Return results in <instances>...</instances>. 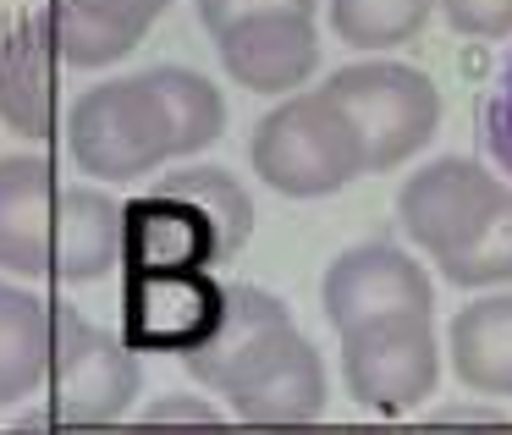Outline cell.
Here are the masks:
<instances>
[{"mask_svg": "<svg viewBox=\"0 0 512 435\" xmlns=\"http://www.w3.org/2000/svg\"><path fill=\"white\" fill-rule=\"evenodd\" d=\"M122 265V204L61 182L39 155H0V270L28 281H100Z\"/></svg>", "mask_w": 512, "mask_h": 435, "instance_id": "1", "label": "cell"}, {"mask_svg": "<svg viewBox=\"0 0 512 435\" xmlns=\"http://www.w3.org/2000/svg\"><path fill=\"white\" fill-rule=\"evenodd\" d=\"M397 221L452 287L512 281V188L468 155L419 166L397 193Z\"/></svg>", "mask_w": 512, "mask_h": 435, "instance_id": "2", "label": "cell"}, {"mask_svg": "<svg viewBox=\"0 0 512 435\" xmlns=\"http://www.w3.org/2000/svg\"><path fill=\"white\" fill-rule=\"evenodd\" d=\"M248 166L265 177V188L287 199H325V193H342L353 177H364V144L331 94L303 89L254 122Z\"/></svg>", "mask_w": 512, "mask_h": 435, "instance_id": "3", "label": "cell"}, {"mask_svg": "<svg viewBox=\"0 0 512 435\" xmlns=\"http://www.w3.org/2000/svg\"><path fill=\"white\" fill-rule=\"evenodd\" d=\"M61 144H67L72 166L83 177H100V182L149 177V171H160L177 155L171 111L149 72L105 78L89 94H78L67 105V116H61Z\"/></svg>", "mask_w": 512, "mask_h": 435, "instance_id": "4", "label": "cell"}, {"mask_svg": "<svg viewBox=\"0 0 512 435\" xmlns=\"http://www.w3.org/2000/svg\"><path fill=\"white\" fill-rule=\"evenodd\" d=\"M50 402L67 430H100L133 413L138 391H144V369H138V347L122 331L83 320L72 303H50Z\"/></svg>", "mask_w": 512, "mask_h": 435, "instance_id": "5", "label": "cell"}, {"mask_svg": "<svg viewBox=\"0 0 512 435\" xmlns=\"http://www.w3.org/2000/svg\"><path fill=\"white\" fill-rule=\"evenodd\" d=\"M320 89L353 122L364 144V171H397L441 127V89L408 61H347Z\"/></svg>", "mask_w": 512, "mask_h": 435, "instance_id": "6", "label": "cell"}, {"mask_svg": "<svg viewBox=\"0 0 512 435\" xmlns=\"http://www.w3.org/2000/svg\"><path fill=\"white\" fill-rule=\"evenodd\" d=\"M342 380L375 413H408L441 386V342L430 314H380L342 331Z\"/></svg>", "mask_w": 512, "mask_h": 435, "instance_id": "7", "label": "cell"}, {"mask_svg": "<svg viewBox=\"0 0 512 435\" xmlns=\"http://www.w3.org/2000/svg\"><path fill=\"white\" fill-rule=\"evenodd\" d=\"M226 287L210 270H127L122 287V336L138 353L188 358L221 320Z\"/></svg>", "mask_w": 512, "mask_h": 435, "instance_id": "8", "label": "cell"}, {"mask_svg": "<svg viewBox=\"0 0 512 435\" xmlns=\"http://www.w3.org/2000/svg\"><path fill=\"white\" fill-rule=\"evenodd\" d=\"M221 397L232 402V413L254 430H303L325 413L331 397V375L325 358L314 353V342L303 331H287L270 353H259L243 375H232L221 386Z\"/></svg>", "mask_w": 512, "mask_h": 435, "instance_id": "9", "label": "cell"}, {"mask_svg": "<svg viewBox=\"0 0 512 435\" xmlns=\"http://www.w3.org/2000/svg\"><path fill=\"white\" fill-rule=\"evenodd\" d=\"M320 303H325V320L336 331H347V325L380 320V314H430L435 281L397 243H358V248H342L331 259Z\"/></svg>", "mask_w": 512, "mask_h": 435, "instance_id": "10", "label": "cell"}, {"mask_svg": "<svg viewBox=\"0 0 512 435\" xmlns=\"http://www.w3.org/2000/svg\"><path fill=\"white\" fill-rule=\"evenodd\" d=\"M61 100H67V61L45 12H28L0 34V122L23 138H56L67 116Z\"/></svg>", "mask_w": 512, "mask_h": 435, "instance_id": "11", "label": "cell"}, {"mask_svg": "<svg viewBox=\"0 0 512 435\" xmlns=\"http://www.w3.org/2000/svg\"><path fill=\"white\" fill-rule=\"evenodd\" d=\"M221 67L232 83L254 94H292L320 67V34L314 12H259L215 34Z\"/></svg>", "mask_w": 512, "mask_h": 435, "instance_id": "12", "label": "cell"}, {"mask_svg": "<svg viewBox=\"0 0 512 435\" xmlns=\"http://www.w3.org/2000/svg\"><path fill=\"white\" fill-rule=\"evenodd\" d=\"M122 265L127 270H210L221 265L215 226L188 199L149 188L144 199L122 204Z\"/></svg>", "mask_w": 512, "mask_h": 435, "instance_id": "13", "label": "cell"}, {"mask_svg": "<svg viewBox=\"0 0 512 435\" xmlns=\"http://www.w3.org/2000/svg\"><path fill=\"white\" fill-rule=\"evenodd\" d=\"M287 331H298L292 314H287V303H281L276 292H265V287L237 281V287H226V298H221V320H215V331L204 336L182 364H188V375L199 380V386L221 391L226 380L243 375L259 353H270Z\"/></svg>", "mask_w": 512, "mask_h": 435, "instance_id": "14", "label": "cell"}, {"mask_svg": "<svg viewBox=\"0 0 512 435\" xmlns=\"http://www.w3.org/2000/svg\"><path fill=\"white\" fill-rule=\"evenodd\" d=\"M171 0H45V23L67 67H111L149 34Z\"/></svg>", "mask_w": 512, "mask_h": 435, "instance_id": "15", "label": "cell"}, {"mask_svg": "<svg viewBox=\"0 0 512 435\" xmlns=\"http://www.w3.org/2000/svg\"><path fill=\"white\" fill-rule=\"evenodd\" d=\"M446 353L474 397H512V292L463 303L446 325Z\"/></svg>", "mask_w": 512, "mask_h": 435, "instance_id": "16", "label": "cell"}, {"mask_svg": "<svg viewBox=\"0 0 512 435\" xmlns=\"http://www.w3.org/2000/svg\"><path fill=\"white\" fill-rule=\"evenodd\" d=\"M50 375V303L0 281V408L34 397Z\"/></svg>", "mask_w": 512, "mask_h": 435, "instance_id": "17", "label": "cell"}, {"mask_svg": "<svg viewBox=\"0 0 512 435\" xmlns=\"http://www.w3.org/2000/svg\"><path fill=\"white\" fill-rule=\"evenodd\" d=\"M155 188L188 199L193 210H199L204 221L215 226L221 265L243 254V243L254 237V199H248V188L232 177V171H221V166H188V171H177V177H160Z\"/></svg>", "mask_w": 512, "mask_h": 435, "instance_id": "18", "label": "cell"}, {"mask_svg": "<svg viewBox=\"0 0 512 435\" xmlns=\"http://www.w3.org/2000/svg\"><path fill=\"white\" fill-rule=\"evenodd\" d=\"M160 100L171 111V133H177V155H193V149L215 144L226 127V100L204 72L193 67H149Z\"/></svg>", "mask_w": 512, "mask_h": 435, "instance_id": "19", "label": "cell"}, {"mask_svg": "<svg viewBox=\"0 0 512 435\" xmlns=\"http://www.w3.org/2000/svg\"><path fill=\"white\" fill-rule=\"evenodd\" d=\"M325 6H331L336 39L358 50L408 45L435 12V0H325Z\"/></svg>", "mask_w": 512, "mask_h": 435, "instance_id": "20", "label": "cell"}, {"mask_svg": "<svg viewBox=\"0 0 512 435\" xmlns=\"http://www.w3.org/2000/svg\"><path fill=\"white\" fill-rule=\"evenodd\" d=\"M133 435H232L221 424V413L210 402H193V397H160L144 408V419L133 424Z\"/></svg>", "mask_w": 512, "mask_h": 435, "instance_id": "21", "label": "cell"}, {"mask_svg": "<svg viewBox=\"0 0 512 435\" xmlns=\"http://www.w3.org/2000/svg\"><path fill=\"white\" fill-rule=\"evenodd\" d=\"M479 138H485L490 160L512 177V56H507V67H501L496 89H490L485 111H479Z\"/></svg>", "mask_w": 512, "mask_h": 435, "instance_id": "22", "label": "cell"}, {"mask_svg": "<svg viewBox=\"0 0 512 435\" xmlns=\"http://www.w3.org/2000/svg\"><path fill=\"white\" fill-rule=\"evenodd\" d=\"M441 17L463 39H507L512 34V0H435Z\"/></svg>", "mask_w": 512, "mask_h": 435, "instance_id": "23", "label": "cell"}, {"mask_svg": "<svg viewBox=\"0 0 512 435\" xmlns=\"http://www.w3.org/2000/svg\"><path fill=\"white\" fill-rule=\"evenodd\" d=\"M320 0H199V23L210 28V39L221 28L243 23V17H259V12H314Z\"/></svg>", "mask_w": 512, "mask_h": 435, "instance_id": "24", "label": "cell"}, {"mask_svg": "<svg viewBox=\"0 0 512 435\" xmlns=\"http://www.w3.org/2000/svg\"><path fill=\"white\" fill-rule=\"evenodd\" d=\"M12 435H72V430H67V424H61V419H56V413H50V408H45V413H28V419L17 424Z\"/></svg>", "mask_w": 512, "mask_h": 435, "instance_id": "25", "label": "cell"}, {"mask_svg": "<svg viewBox=\"0 0 512 435\" xmlns=\"http://www.w3.org/2000/svg\"><path fill=\"white\" fill-rule=\"evenodd\" d=\"M276 435H375V430H314V424H303V430H276Z\"/></svg>", "mask_w": 512, "mask_h": 435, "instance_id": "26", "label": "cell"}, {"mask_svg": "<svg viewBox=\"0 0 512 435\" xmlns=\"http://www.w3.org/2000/svg\"><path fill=\"white\" fill-rule=\"evenodd\" d=\"M474 435H512V424H490V430H474Z\"/></svg>", "mask_w": 512, "mask_h": 435, "instance_id": "27", "label": "cell"}]
</instances>
